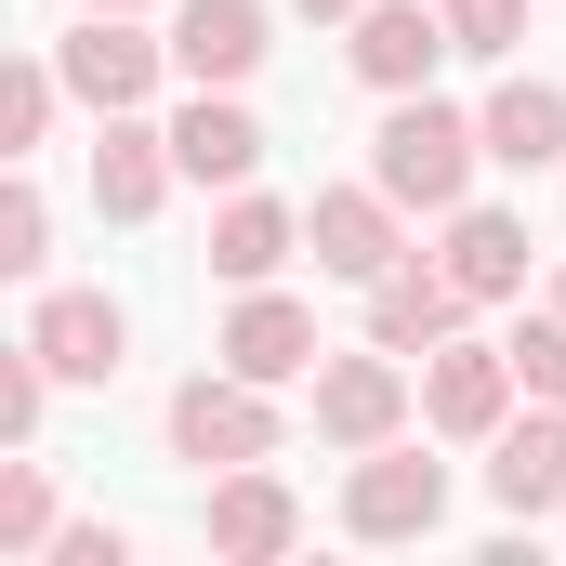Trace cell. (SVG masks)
Returning a JSON list of instances; mask_svg holds the SVG:
<instances>
[{"label":"cell","instance_id":"12","mask_svg":"<svg viewBox=\"0 0 566 566\" xmlns=\"http://www.w3.org/2000/svg\"><path fill=\"white\" fill-rule=\"evenodd\" d=\"M461 303H474V290L448 277V264H382V277H369V343H396V356H409V343H448V329H461Z\"/></svg>","mask_w":566,"mask_h":566},{"label":"cell","instance_id":"28","mask_svg":"<svg viewBox=\"0 0 566 566\" xmlns=\"http://www.w3.org/2000/svg\"><path fill=\"white\" fill-rule=\"evenodd\" d=\"M80 13H145V0H80Z\"/></svg>","mask_w":566,"mask_h":566},{"label":"cell","instance_id":"14","mask_svg":"<svg viewBox=\"0 0 566 566\" xmlns=\"http://www.w3.org/2000/svg\"><path fill=\"white\" fill-rule=\"evenodd\" d=\"M224 369H238V382H303V369H316V316H303L290 290H251V303L224 316Z\"/></svg>","mask_w":566,"mask_h":566},{"label":"cell","instance_id":"6","mask_svg":"<svg viewBox=\"0 0 566 566\" xmlns=\"http://www.w3.org/2000/svg\"><path fill=\"white\" fill-rule=\"evenodd\" d=\"M27 343L53 356V382H119V356H133V316H119L106 290H53V303L27 316Z\"/></svg>","mask_w":566,"mask_h":566},{"label":"cell","instance_id":"27","mask_svg":"<svg viewBox=\"0 0 566 566\" xmlns=\"http://www.w3.org/2000/svg\"><path fill=\"white\" fill-rule=\"evenodd\" d=\"M303 13H369V0H303Z\"/></svg>","mask_w":566,"mask_h":566},{"label":"cell","instance_id":"7","mask_svg":"<svg viewBox=\"0 0 566 566\" xmlns=\"http://www.w3.org/2000/svg\"><path fill=\"white\" fill-rule=\"evenodd\" d=\"M488 501H501V514H554L566 501V396H541L527 422L488 434Z\"/></svg>","mask_w":566,"mask_h":566},{"label":"cell","instance_id":"16","mask_svg":"<svg viewBox=\"0 0 566 566\" xmlns=\"http://www.w3.org/2000/svg\"><path fill=\"white\" fill-rule=\"evenodd\" d=\"M171 158H185V185H251V171H264V119L224 106V93H198V106L171 119Z\"/></svg>","mask_w":566,"mask_h":566},{"label":"cell","instance_id":"13","mask_svg":"<svg viewBox=\"0 0 566 566\" xmlns=\"http://www.w3.org/2000/svg\"><path fill=\"white\" fill-rule=\"evenodd\" d=\"M66 93H80V106H106V119L145 106V93H158V40H133V13H93V27L66 40Z\"/></svg>","mask_w":566,"mask_h":566},{"label":"cell","instance_id":"17","mask_svg":"<svg viewBox=\"0 0 566 566\" xmlns=\"http://www.w3.org/2000/svg\"><path fill=\"white\" fill-rule=\"evenodd\" d=\"M488 158H501V171H554L566 158V93L554 80H501V93H488Z\"/></svg>","mask_w":566,"mask_h":566},{"label":"cell","instance_id":"10","mask_svg":"<svg viewBox=\"0 0 566 566\" xmlns=\"http://www.w3.org/2000/svg\"><path fill=\"white\" fill-rule=\"evenodd\" d=\"M303 238H316V277H382V264H396V198H382V185H329V198H316V211H303Z\"/></svg>","mask_w":566,"mask_h":566},{"label":"cell","instance_id":"1","mask_svg":"<svg viewBox=\"0 0 566 566\" xmlns=\"http://www.w3.org/2000/svg\"><path fill=\"white\" fill-rule=\"evenodd\" d=\"M474 158H488V119H461V106H434V93H396V119L369 133V185H382L396 211H461Z\"/></svg>","mask_w":566,"mask_h":566},{"label":"cell","instance_id":"24","mask_svg":"<svg viewBox=\"0 0 566 566\" xmlns=\"http://www.w3.org/2000/svg\"><path fill=\"white\" fill-rule=\"evenodd\" d=\"M40 382H53V356H40V343H13V356H0V434H13V448L40 434Z\"/></svg>","mask_w":566,"mask_h":566},{"label":"cell","instance_id":"18","mask_svg":"<svg viewBox=\"0 0 566 566\" xmlns=\"http://www.w3.org/2000/svg\"><path fill=\"white\" fill-rule=\"evenodd\" d=\"M448 277L474 290V303L527 290V224H514V211H448Z\"/></svg>","mask_w":566,"mask_h":566},{"label":"cell","instance_id":"26","mask_svg":"<svg viewBox=\"0 0 566 566\" xmlns=\"http://www.w3.org/2000/svg\"><path fill=\"white\" fill-rule=\"evenodd\" d=\"M53 566H133L119 527H53Z\"/></svg>","mask_w":566,"mask_h":566},{"label":"cell","instance_id":"4","mask_svg":"<svg viewBox=\"0 0 566 566\" xmlns=\"http://www.w3.org/2000/svg\"><path fill=\"white\" fill-rule=\"evenodd\" d=\"M514 382H527L514 343H461V329H448L434 369H422V422L434 434H501V422H514Z\"/></svg>","mask_w":566,"mask_h":566},{"label":"cell","instance_id":"25","mask_svg":"<svg viewBox=\"0 0 566 566\" xmlns=\"http://www.w3.org/2000/svg\"><path fill=\"white\" fill-rule=\"evenodd\" d=\"M514 369H527V396H566V303L527 329V343H514Z\"/></svg>","mask_w":566,"mask_h":566},{"label":"cell","instance_id":"2","mask_svg":"<svg viewBox=\"0 0 566 566\" xmlns=\"http://www.w3.org/2000/svg\"><path fill=\"white\" fill-rule=\"evenodd\" d=\"M434 514H448V461L396 448V434L343 474V527H356V541H434Z\"/></svg>","mask_w":566,"mask_h":566},{"label":"cell","instance_id":"21","mask_svg":"<svg viewBox=\"0 0 566 566\" xmlns=\"http://www.w3.org/2000/svg\"><path fill=\"white\" fill-rule=\"evenodd\" d=\"M53 80H66V66H40V53H13V80H0V145H13V158H27V145L53 133Z\"/></svg>","mask_w":566,"mask_h":566},{"label":"cell","instance_id":"19","mask_svg":"<svg viewBox=\"0 0 566 566\" xmlns=\"http://www.w3.org/2000/svg\"><path fill=\"white\" fill-rule=\"evenodd\" d=\"M290 238H303V224H290L277 198H224V224H211V277H238V290H264L290 264Z\"/></svg>","mask_w":566,"mask_h":566},{"label":"cell","instance_id":"11","mask_svg":"<svg viewBox=\"0 0 566 566\" xmlns=\"http://www.w3.org/2000/svg\"><path fill=\"white\" fill-rule=\"evenodd\" d=\"M434 53H461V40H448V13H422V0H369L356 13V80L369 93H422Z\"/></svg>","mask_w":566,"mask_h":566},{"label":"cell","instance_id":"8","mask_svg":"<svg viewBox=\"0 0 566 566\" xmlns=\"http://www.w3.org/2000/svg\"><path fill=\"white\" fill-rule=\"evenodd\" d=\"M198 527H211V554H238V566H277L290 541H303V501H290V488L264 474V461H238V474L211 488V514H198Z\"/></svg>","mask_w":566,"mask_h":566},{"label":"cell","instance_id":"15","mask_svg":"<svg viewBox=\"0 0 566 566\" xmlns=\"http://www.w3.org/2000/svg\"><path fill=\"white\" fill-rule=\"evenodd\" d=\"M171 171H185V158H171V133H133V106H119V119H106V145H93V211H106V224H145V211L171 198Z\"/></svg>","mask_w":566,"mask_h":566},{"label":"cell","instance_id":"3","mask_svg":"<svg viewBox=\"0 0 566 566\" xmlns=\"http://www.w3.org/2000/svg\"><path fill=\"white\" fill-rule=\"evenodd\" d=\"M171 448H185V461H211V474L264 461V448H277V409H264V382H238V369L211 382V369H198V382L171 396Z\"/></svg>","mask_w":566,"mask_h":566},{"label":"cell","instance_id":"22","mask_svg":"<svg viewBox=\"0 0 566 566\" xmlns=\"http://www.w3.org/2000/svg\"><path fill=\"white\" fill-rule=\"evenodd\" d=\"M40 251H53V211H40V185L13 171V198H0V264H13V277H40Z\"/></svg>","mask_w":566,"mask_h":566},{"label":"cell","instance_id":"9","mask_svg":"<svg viewBox=\"0 0 566 566\" xmlns=\"http://www.w3.org/2000/svg\"><path fill=\"white\" fill-rule=\"evenodd\" d=\"M171 66H185L198 93H238V80L264 66V0H185V13H171Z\"/></svg>","mask_w":566,"mask_h":566},{"label":"cell","instance_id":"29","mask_svg":"<svg viewBox=\"0 0 566 566\" xmlns=\"http://www.w3.org/2000/svg\"><path fill=\"white\" fill-rule=\"evenodd\" d=\"M554 303H566V277H554Z\"/></svg>","mask_w":566,"mask_h":566},{"label":"cell","instance_id":"23","mask_svg":"<svg viewBox=\"0 0 566 566\" xmlns=\"http://www.w3.org/2000/svg\"><path fill=\"white\" fill-rule=\"evenodd\" d=\"M434 13H448L461 53H514V40H527V0H434Z\"/></svg>","mask_w":566,"mask_h":566},{"label":"cell","instance_id":"5","mask_svg":"<svg viewBox=\"0 0 566 566\" xmlns=\"http://www.w3.org/2000/svg\"><path fill=\"white\" fill-rule=\"evenodd\" d=\"M396 422H409V369H396V343L316 369V434H329V448H382Z\"/></svg>","mask_w":566,"mask_h":566},{"label":"cell","instance_id":"20","mask_svg":"<svg viewBox=\"0 0 566 566\" xmlns=\"http://www.w3.org/2000/svg\"><path fill=\"white\" fill-rule=\"evenodd\" d=\"M0 554H53V474L40 461L0 474Z\"/></svg>","mask_w":566,"mask_h":566}]
</instances>
